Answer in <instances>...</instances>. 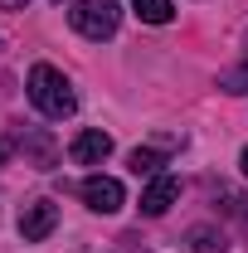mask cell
Here are the masks:
<instances>
[{
    "instance_id": "cell-1",
    "label": "cell",
    "mask_w": 248,
    "mask_h": 253,
    "mask_svg": "<svg viewBox=\"0 0 248 253\" xmlns=\"http://www.w3.org/2000/svg\"><path fill=\"white\" fill-rule=\"evenodd\" d=\"M30 102L44 112V117H73L78 93H73V83L63 78L54 63H34L30 68Z\"/></svg>"
},
{
    "instance_id": "cell-2",
    "label": "cell",
    "mask_w": 248,
    "mask_h": 253,
    "mask_svg": "<svg viewBox=\"0 0 248 253\" xmlns=\"http://www.w3.org/2000/svg\"><path fill=\"white\" fill-rule=\"evenodd\" d=\"M68 25L83 34V39H112L122 25V5L117 0H78L68 10Z\"/></svg>"
},
{
    "instance_id": "cell-3",
    "label": "cell",
    "mask_w": 248,
    "mask_h": 253,
    "mask_svg": "<svg viewBox=\"0 0 248 253\" xmlns=\"http://www.w3.org/2000/svg\"><path fill=\"white\" fill-rule=\"evenodd\" d=\"M78 195L88 200V210H97V214H117V210L126 205L122 180H112V175H88V180L78 185Z\"/></svg>"
},
{
    "instance_id": "cell-4",
    "label": "cell",
    "mask_w": 248,
    "mask_h": 253,
    "mask_svg": "<svg viewBox=\"0 0 248 253\" xmlns=\"http://www.w3.org/2000/svg\"><path fill=\"white\" fill-rule=\"evenodd\" d=\"M54 229H59V205H54V200H34V205L20 210V234H25V244H44Z\"/></svg>"
},
{
    "instance_id": "cell-5",
    "label": "cell",
    "mask_w": 248,
    "mask_h": 253,
    "mask_svg": "<svg viewBox=\"0 0 248 253\" xmlns=\"http://www.w3.org/2000/svg\"><path fill=\"white\" fill-rule=\"evenodd\" d=\"M68 156L78 161V166H102V161L112 156V136H107V131H97V126H88V131H78V136H73Z\"/></svg>"
},
{
    "instance_id": "cell-6",
    "label": "cell",
    "mask_w": 248,
    "mask_h": 253,
    "mask_svg": "<svg viewBox=\"0 0 248 253\" xmlns=\"http://www.w3.org/2000/svg\"><path fill=\"white\" fill-rule=\"evenodd\" d=\"M180 200V180L175 175H151V185H146V195H141V214H165L170 205Z\"/></svg>"
},
{
    "instance_id": "cell-7",
    "label": "cell",
    "mask_w": 248,
    "mask_h": 253,
    "mask_svg": "<svg viewBox=\"0 0 248 253\" xmlns=\"http://www.w3.org/2000/svg\"><path fill=\"white\" fill-rule=\"evenodd\" d=\"M126 166H131V175H161L165 151H156V146H136V151L126 156Z\"/></svg>"
},
{
    "instance_id": "cell-8",
    "label": "cell",
    "mask_w": 248,
    "mask_h": 253,
    "mask_svg": "<svg viewBox=\"0 0 248 253\" xmlns=\"http://www.w3.org/2000/svg\"><path fill=\"white\" fill-rule=\"evenodd\" d=\"M131 10H136L146 25H170V20H175V5H170V0H131Z\"/></svg>"
},
{
    "instance_id": "cell-9",
    "label": "cell",
    "mask_w": 248,
    "mask_h": 253,
    "mask_svg": "<svg viewBox=\"0 0 248 253\" xmlns=\"http://www.w3.org/2000/svg\"><path fill=\"white\" fill-rule=\"evenodd\" d=\"M25 151H30V156H34V166H44V170L54 166V141H49L44 131H30V136H25Z\"/></svg>"
},
{
    "instance_id": "cell-10",
    "label": "cell",
    "mask_w": 248,
    "mask_h": 253,
    "mask_svg": "<svg viewBox=\"0 0 248 253\" xmlns=\"http://www.w3.org/2000/svg\"><path fill=\"white\" fill-rule=\"evenodd\" d=\"M195 253H224V239H214L209 229H195Z\"/></svg>"
},
{
    "instance_id": "cell-11",
    "label": "cell",
    "mask_w": 248,
    "mask_h": 253,
    "mask_svg": "<svg viewBox=\"0 0 248 253\" xmlns=\"http://www.w3.org/2000/svg\"><path fill=\"white\" fill-rule=\"evenodd\" d=\"M112 253H151V249H141V239H131V234H122V239H117V249Z\"/></svg>"
},
{
    "instance_id": "cell-12",
    "label": "cell",
    "mask_w": 248,
    "mask_h": 253,
    "mask_svg": "<svg viewBox=\"0 0 248 253\" xmlns=\"http://www.w3.org/2000/svg\"><path fill=\"white\" fill-rule=\"evenodd\" d=\"M20 5H30V0H0V10H20Z\"/></svg>"
},
{
    "instance_id": "cell-13",
    "label": "cell",
    "mask_w": 248,
    "mask_h": 253,
    "mask_svg": "<svg viewBox=\"0 0 248 253\" xmlns=\"http://www.w3.org/2000/svg\"><path fill=\"white\" fill-rule=\"evenodd\" d=\"M239 166H244V175H248V146H244V156H239Z\"/></svg>"
},
{
    "instance_id": "cell-14",
    "label": "cell",
    "mask_w": 248,
    "mask_h": 253,
    "mask_svg": "<svg viewBox=\"0 0 248 253\" xmlns=\"http://www.w3.org/2000/svg\"><path fill=\"white\" fill-rule=\"evenodd\" d=\"M5 156H10V146H5V141H0V161H5Z\"/></svg>"
}]
</instances>
